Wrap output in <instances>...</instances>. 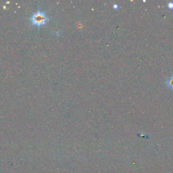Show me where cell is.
Here are the masks:
<instances>
[{"mask_svg":"<svg viewBox=\"0 0 173 173\" xmlns=\"http://www.w3.org/2000/svg\"><path fill=\"white\" fill-rule=\"evenodd\" d=\"M31 23L37 27H41L44 25L49 20L48 17L46 15L45 11L38 10L32 14L30 17Z\"/></svg>","mask_w":173,"mask_h":173,"instance_id":"obj_1","label":"cell"},{"mask_svg":"<svg viewBox=\"0 0 173 173\" xmlns=\"http://www.w3.org/2000/svg\"><path fill=\"white\" fill-rule=\"evenodd\" d=\"M166 85H167L168 87L173 89V76L168 78V80L166 82Z\"/></svg>","mask_w":173,"mask_h":173,"instance_id":"obj_2","label":"cell"},{"mask_svg":"<svg viewBox=\"0 0 173 173\" xmlns=\"http://www.w3.org/2000/svg\"><path fill=\"white\" fill-rule=\"evenodd\" d=\"M168 7L170 9H172L173 8V3L172 2H169L168 4H167Z\"/></svg>","mask_w":173,"mask_h":173,"instance_id":"obj_3","label":"cell"},{"mask_svg":"<svg viewBox=\"0 0 173 173\" xmlns=\"http://www.w3.org/2000/svg\"><path fill=\"white\" fill-rule=\"evenodd\" d=\"M114 8L116 9V8H118V5L117 4H114Z\"/></svg>","mask_w":173,"mask_h":173,"instance_id":"obj_4","label":"cell"}]
</instances>
